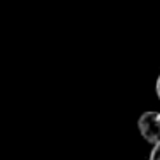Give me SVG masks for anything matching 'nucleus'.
<instances>
[{
  "label": "nucleus",
  "instance_id": "f03ea898",
  "mask_svg": "<svg viewBox=\"0 0 160 160\" xmlns=\"http://www.w3.org/2000/svg\"><path fill=\"white\" fill-rule=\"evenodd\" d=\"M150 160H160V143L153 145L152 152H150Z\"/></svg>",
  "mask_w": 160,
  "mask_h": 160
},
{
  "label": "nucleus",
  "instance_id": "7ed1b4c3",
  "mask_svg": "<svg viewBox=\"0 0 160 160\" xmlns=\"http://www.w3.org/2000/svg\"><path fill=\"white\" fill-rule=\"evenodd\" d=\"M155 90H157V97H158V100H160V76L157 78V83H155Z\"/></svg>",
  "mask_w": 160,
  "mask_h": 160
},
{
  "label": "nucleus",
  "instance_id": "f257e3e1",
  "mask_svg": "<svg viewBox=\"0 0 160 160\" xmlns=\"http://www.w3.org/2000/svg\"><path fill=\"white\" fill-rule=\"evenodd\" d=\"M139 134L152 145L160 143V112L148 110L139 115L138 119Z\"/></svg>",
  "mask_w": 160,
  "mask_h": 160
}]
</instances>
